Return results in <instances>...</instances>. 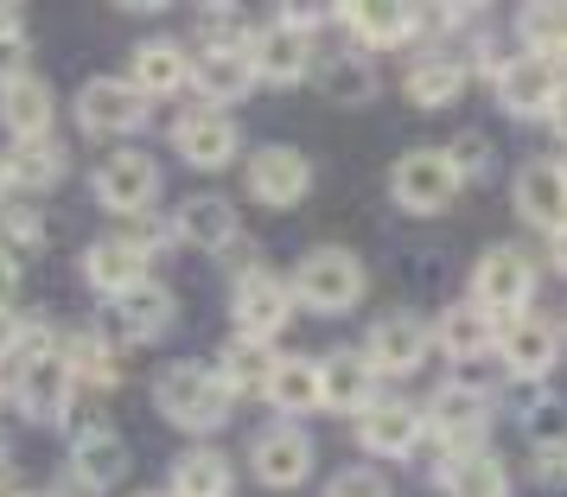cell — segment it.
<instances>
[{
	"label": "cell",
	"instance_id": "obj_10",
	"mask_svg": "<svg viewBox=\"0 0 567 497\" xmlns=\"http://www.w3.org/2000/svg\"><path fill=\"white\" fill-rule=\"evenodd\" d=\"M249 64H256V77L261 83H300L307 77V64H312V32L307 27H268L249 45Z\"/></svg>",
	"mask_w": 567,
	"mask_h": 497
},
{
	"label": "cell",
	"instance_id": "obj_15",
	"mask_svg": "<svg viewBox=\"0 0 567 497\" xmlns=\"http://www.w3.org/2000/svg\"><path fill=\"white\" fill-rule=\"evenodd\" d=\"M370 370H383V376H409L421 358H427V332H421V319L409 313H389L377 332H370Z\"/></svg>",
	"mask_w": 567,
	"mask_h": 497
},
{
	"label": "cell",
	"instance_id": "obj_21",
	"mask_svg": "<svg viewBox=\"0 0 567 497\" xmlns=\"http://www.w3.org/2000/svg\"><path fill=\"white\" fill-rule=\"evenodd\" d=\"M338 20H351V32L363 45H395V39L414 32V7L409 0H344Z\"/></svg>",
	"mask_w": 567,
	"mask_h": 497
},
{
	"label": "cell",
	"instance_id": "obj_2",
	"mask_svg": "<svg viewBox=\"0 0 567 497\" xmlns=\"http://www.w3.org/2000/svg\"><path fill=\"white\" fill-rule=\"evenodd\" d=\"M363 293V262L351 249H312L300 275H293V300H307L319 313H344V307H358Z\"/></svg>",
	"mask_w": 567,
	"mask_h": 497
},
{
	"label": "cell",
	"instance_id": "obj_40",
	"mask_svg": "<svg viewBox=\"0 0 567 497\" xmlns=\"http://www.w3.org/2000/svg\"><path fill=\"white\" fill-rule=\"evenodd\" d=\"M326 497H389V485H383V472H358L351 466V472H338L332 478V491Z\"/></svg>",
	"mask_w": 567,
	"mask_h": 497
},
{
	"label": "cell",
	"instance_id": "obj_3",
	"mask_svg": "<svg viewBox=\"0 0 567 497\" xmlns=\"http://www.w3.org/2000/svg\"><path fill=\"white\" fill-rule=\"evenodd\" d=\"M389 191H395V205L402 210H446L453 205V191H460V166L446 154H402L395 159V173H389Z\"/></svg>",
	"mask_w": 567,
	"mask_h": 497
},
{
	"label": "cell",
	"instance_id": "obj_26",
	"mask_svg": "<svg viewBox=\"0 0 567 497\" xmlns=\"http://www.w3.org/2000/svg\"><path fill=\"white\" fill-rule=\"evenodd\" d=\"M268 402L275 408H287V415H307V408H319V364H307V358H281V364L268 370Z\"/></svg>",
	"mask_w": 567,
	"mask_h": 497
},
{
	"label": "cell",
	"instance_id": "obj_6",
	"mask_svg": "<svg viewBox=\"0 0 567 497\" xmlns=\"http://www.w3.org/2000/svg\"><path fill=\"white\" fill-rule=\"evenodd\" d=\"M96 198H103L109 210H122V217H134V210H147L159 198V166L147 154H115L96 166Z\"/></svg>",
	"mask_w": 567,
	"mask_h": 497
},
{
	"label": "cell",
	"instance_id": "obj_53",
	"mask_svg": "<svg viewBox=\"0 0 567 497\" xmlns=\"http://www.w3.org/2000/svg\"><path fill=\"white\" fill-rule=\"evenodd\" d=\"M561 52H567V45H561Z\"/></svg>",
	"mask_w": 567,
	"mask_h": 497
},
{
	"label": "cell",
	"instance_id": "obj_4",
	"mask_svg": "<svg viewBox=\"0 0 567 497\" xmlns=\"http://www.w3.org/2000/svg\"><path fill=\"white\" fill-rule=\"evenodd\" d=\"M312 191V166L307 154H293V147H261L256 159H249V198L256 205H300Z\"/></svg>",
	"mask_w": 567,
	"mask_h": 497
},
{
	"label": "cell",
	"instance_id": "obj_17",
	"mask_svg": "<svg viewBox=\"0 0 567 497\" xmlns=\"http://www.w3.org/2000/svg\"><path fill=\"white\" fill-rule=\"evenodd\" d=\"M516 210H523L529 224H542V230H555L567 217V173L561 166H548V159L523 166V173H516Z\"/></svg>",
	"mask_w": 567,
	"mask_h": 497
},
{
	"label": "cell",
	"instance_id": "obj_42",
	"mask_svg": "<svg viewBox=\"0 0 567 497\" xmlns=\"http://www.w3.org/2000/svg\"><path fill=\"white\" fill-rule=\"evenodd\" d=\"M20 71H27V39H20V27H13V32H0V83L20 77Z\"/></svg>",
	"mask_w": 567,
	"mask_h": 497
},
{
	"label": "cell",
	"instance_id": "obj_38",
	"mask_svg": "<svg viewBox=\"0 0 567 497\" xmlns=\"http://www.w3.org/2000/svg\"><path fill=\"white\" fill-rule=\"evenodd\" d=\"M45 242V224H39V210H0V249L13 256H27V249H39Z\"/></svg>",
	"mask_w": 567,
	"mask_h": 497
},
{
	"label": "cell",
	"instance_id": "obj_16",
	"mask_svg": "<svg viewBox=\"0 0 567 497\" xmlns=\"http://www.w3.org/2000/svg\"><path fill=\"white\" fill-rule=\"evenodd\" d=\"M141 268H147V249L134 236H109V242H90L83 249V281L103 288V293H128L141 281Z\"/></svg>",
	"mask_w": 567,
	"mask_h": 497
},
{
	"label": "cell",
	"instance_id": "obj_1",
	"mask_svg": "<svg viewBox=\"0 0 567 497\" xmlns=\"http://www.w3.org/2000/svg\"><path fill=\"white\" fill-rule=\"evenodd\" d=\"M159 415L185 427V434H210L230 421V383L224 370H205V364H173L159 376Z\"/></svg>",
	"mask_w": 567,
	"mask_h": 497
},
{
	"label": "cell",
	"instance_id": "obj_23",
	"mask_svg": "<svg viewBox=\"0 0 567 497\" xmlns=\"http://www.w3.org/2000/svg\"><path fill=\"white\" fill-rule=\"evenodd\" d=\"M192 83L205 90L210 103H236V96H249V83H256V64H249V52H230V45H217V52L198 58Z\"/></svg>",
	"mask_w": 567,
	"mask_h": 497
},
{
	"label": "cell",
	"instance_id": "obj_25",
	"mask_svg": "<svg viewBox=\"0 0 567 497\" xmlns=\"http://www.w3.org/2000/svg\"><path fill=\"white\" fill-rule=\"evenodd\" d=\"M485 427V395L478 390H440L434 395V434L446 446H472Z\"/></svg>",
	"mask_w": 567,
	"mask_h": 497
},
{
	"label": "cell",
	"instance_id": "obj_44",
	"mask_svg": "<svg viewBox=\"0 0 567 497\" xmlns=\"http://www.w3.org/2000/svg\"><path fill=\"white\" fill-rule=\"evenodd\" d=\"M548 262H555V268L567 275V217L555 224V236H548Z\"/></svg>",
	"mask_w": 567,
	"mask_h": 497
},
{
	"label": "cell",
	"instance_id": "obj_19",
	"mask_svg": "<svg viewBox=\"0 0 567 497\" xmlns=\"http://www.w3.org/2000/svg\"><path fill=\"white\" fill-rule=\"evenodd\" d=\"M358 441L370 446V453L395 459V453H409V446L421 441V415L402 408V402H377V408H363L358 415Z\"/></svg>",
	"mask_w": 567,
	"mask_h": 497
},
{
	"label": "cell",
	"instance_id": "obj_37",
	"mask_svg": "<svg viewBox=\"0 0 567 497\" xmlns=\"http://www.w3.org/2000/svg\"><path fill=\"white\" fill-rule=\"evenodd\" d=\"M446 491L453 497H504V466L491 453H478V459H465V466L446 472Z\"/></svg>",
	"mask_w": 567,
	"mask_h": 497
},
{
	"label": "cell",
	"instance_id": "obj_49",
	"mask_svg": "<svg viewBox=\"0 0 567 497\" xmlns=\"http://www.w3.org/2000/svg\"><path fill=\"white\" fill-rule=\"evenodd\" d=\"M7 185H13V166H7V159H0V198H7Z\"/></svg>",
	"mask_w": 567,
	"mask_h": 497
},
{
	"label": "cell",
	"instance_id": "obj_43",
	"mask_svg": "<svg viewBox=\"0 0 567 497\" xmlns=\"http://www.w3.org/2000/svg\"><path fill=\"white\" fill-rule=\"evenodd\" d=\"M13 288H20V268H13V256H7V249H0V307L13 300Z\"/></svg>",
	"mask_w": 567,
	"mask_h": 497
},
{
	"label": "cell",
	"instance_id": "obj_13",
	"mask_svg": "<svg viewBox=\"0 0 567 497\" xmlns=\"http://www.w3.org/2000/svg\"><path fill=\"white\" fill-rule=\"evenodd\" d=\"M555 90H561V77H555V64H548L542 52L536 58H516V64L497 71V96H504L511 115H548Z\"/></svg>",
	"mask_w": 567,
	"mask_h": 497
},
{
	"label": "cell",
	"instance_id": "obj_7",
	"mask_svg": "<svg viewBox=\"0 0 567 497\" xmlns=\"http://www.w3.org/2000/svg\"><path fill=\"white\" fill-rule=\"evenodd\" d=\"M491 344H497V358H504L511 376H542V370L555 364V351H561L555 325L548 319H529V313H504V332Z\"/></svg>",
	"mask_w": 567,
	"mask_h": 497
},
{
	"label": "cell",
	"instance_id": "obj_52",
	"mask_svg": "<svg viewBox=\"0 0 567 497\" xmlns=\"http://www.w3.org/2000/svg\"><path fill=\"white\" fill-rule=\"evenodd\" d=\"M141 497H154V491H141Z\"/></svg>",
	"mask_w": 567,
	"mask_h": 497
},
{
	"label": "cell",
	"instance_id": "obj_41",
	"mask_svg": "<svg viewBox=\"0 0 567 497\" xmlns=\"http://www.w3.org/2000/svg\"><path fill=\"white\" fill-rule=\"evenodd\" d=\"M446 159H453L460 173H485V166H491V147L478 141V134H460V141L446 147Z\"/></svg>",
	"mask_w": 567,
	"mask_h": 497
},
{
	"label": "cell",
	"instance_id": "obj_48",
	"mask_svg": "<svg viewBox=\"0 0 567 497\" xmlns=\"http://www.w3.org/2000/svg\"><path fill=\"white\" fill-rule=\"evenodd\" d=\"M0 497H13V472H7V459H0Z\"/></svg>",
	"mask_w": 567,
	"mask_h": 497
},
{
	"label": "cell",
	"instance_id": "obj_8",
	"mask_svg": "<svg viewBox=\"0 0 567 497\" xmlns=\"http://www.w3.org/2000/svg\"><path fill=\"white\" fill-rule=\"evenodd\" d=\"M293 313V288L275 281L268 268H249L243 281H236V319H243V332L249 339H275Z\"/></svg>",
	"mask_w": 567,
	"mask_h": 497
},
{
	"label": "cell",
	"instance_id": "obj_22",
	"mask_svg": "<svg viewBox=\"0 0 567 497\" xmlns=\"http://www.w3.org/2000/svg\"><path fill=\"white\" fill-rule=\"evenodd\" d=\"M173 236L192 242V249H224L236 236V210L224 198H185L179 217H173Z\"/></svg>",
	"mask_w": 567,
	"mask_h": 497
},
{
	"label": "cell",
	"instance_id": "obj_32",
	"mask_svg": "<svg viewBox=\"0 0 567 497\" xmlns=\"http://www.w3.org/2000/svg\"><path fill=\"white\" fill-rule=\"evenodd\" d=\"M319 90H326L332 103H370V96H377V71L351 52L326 58V64H319Z\"/></svg>",
	"mask_w": 567,
	"mask_h": 497
},
{
	"label": "cell",
	"instance_id": "obj_36",
	"mask_svg": "<svg viewBox=\"0 0 567 497\" xmlns=\"http://www.w3.org/2000/svg\"><path fill=\"white\" fill-rule=\"evenodd\" d=\"M523 39H529L536 52H561L567 45V0H529V13H523Z\"/></svg>",
	"mask_w": 567,
	"mask_h": 497
},
{
	"label": "cell",
	"instance_id": "obj_46",
	"mask_svg": "<svg viewBox=\"0 0 567 497\" xmlns=\"http://www.w3.org/2000/svg\"><path fill=\"white\" fill-rule=\"evenodd\" d=\"M13 344H20V325H13V319H7V307H0V358H7V351H13Z\"/></svg>",
	"mask_w": 567,
	"mask_h": 497
},
{
	"label": "cell",
	"instance_id": "obj_9",
	"mask_svg": "<svg viewBox=\"0 0 567 497\" xmlns=\"http://www.w3.org/2000/svg\"><path fill=\"white\" fill-rule=\"evenodd\" d=\"M529 293H536V275H529V262L516 249H491L478 262V307L485 313H523Z\"/></svg>",
	"mask_w": 567,
	"mask_h": 497
},
{
	"label": "cell",
	"instance_id": "obj_33",
	"mask_svg": "<svg viewBox=\"0 0 567 497\" xmlns=\"http://www.w3.org/2000/svg\"><path fill=\"white\" fill-rule=\"evenodd\" d=\"M217 370H224V383H230V390H261V383H268V370H275L268 339H249V332H243V339H230Z\"/></svg>",
	"mask_w": 567,
	"mask_h": 497
},
{
	"label": "cell",
	"instance_id": "obj_35",
	"mask_svg": "<svg viewBox=\"0 0 567 497\" xmlns=\"http://www.w3.org/2000/svg\"><path fill=\"white\" fill-rule=\"evenodd\" d=\"M64 370H71V383H90V390H115V383H122L115 358H109L96 339H71V351H64Z\"/></svg>",
	"mask_w": 567,
	"mask_h": 497
},
{
	"label": "cell",
	"instance_id": "obj_5",
	"mask_svg": "<svg viewBox=\"0 0 567 497\" xmlns=\"http://www.w3.org/2000/svg\"><path fill=\"white\" fill-rule=\"evenodd\" d=\"M78 122L90 134H134L141 122H147V96L134 90V83H83V96H78Z\"/></svg>",
	"mask_w": 567,
	"mask_h": 497
},
{
	"label": "cell",
	"instance_id": "obj_14",
	"mask_svg": "<svg viewBox=\"0 0 567 497\" xmlns=\"http://www.w3.org/2000/svg\"><path fill=\"white\" fill-rule=\"evenodd\" d=\"M20 408H27V421H39V427L64 421V408H71V370H64V358H32V364L20 370Z\"/></svg>",
	"mask_w": 567,
	"mask_h": 497
},
{
	"label": "cell",
	"instance_id": "obj_30",
	"mask_svg": "<svg viewBox=\"0 0 567 497\" xmlns=\"http://www.w3.org/2000/svg\"><path fill=\"white\" fill-rule=\"evenodd\" d=\"M192 77V64L179 58V45H141L134 52V90L141 96H173Z\"/></svg>",
	"mask_w": 567,
	"mask_h": 497
},
{
	"label": "cell",
	"instance_id": "obj_27",
	"mask_svg": "<svg viewBox=\"0 0 567 497\" xmlns=\"http://www.w3.org/2000/svg\"><path fill=\"white\" fill-rule=\"evenodd\" d=\"M71 466H78V478L90 491H109V485L128 472V446L115 441V434H83L78 453H71Z\"/></svg>",
	"mask_w": 567,
	"mask_h": 497
},
{
	"label": "cell",
	"instance_id": "obj_34",
	"mask_svg": "<svg viewBox=\"0 0 567 497\" xmlns=\"http://www.w3.org/2000/svg\"><path fill=\"white\" fill-rule=\"evenodd\" d=\"M7 166H13V179H20V185H58V179H64V147L45 141V134H27V141H20V154L7 159Z\"/></svg>",
	"mask_w": 567,
	"mask_h": 497
},
{
	"label": "cell",
	"instance_id": "obj_29",
	"mask_svg": "<svg viewBox=\"0 0 567 497\" xmlns=\"http://www.w3.org/2000/svg\"><path fill=\"white\" fill-rule=\"evenodd\" d=\"M115 300H122V325H128V339H159V332L173 325V293L166 288L134 281V288L115 293Z\"/></svg>",
	"mask_w": 567,
	"mask_h": 497
},
{
	"label": "cell",
	"instance_id": "obj_20",
	"mask_svg": "<svg viewBox=\"0 0 567 497\" xmlns=\"http://www.w3.org/2000/svg\"><path fill=\"white\" fill-rule=\"evenodd\" d=\"M0 122L20 134V141H27V134H45L52 128V90H45L39 77H27V71L7 77L0 83Z\"/></svg>",
	"mask_w": 567,
	"mask_h": 497
},
{
	"label": "cell",
	"instance_id": "obj_39",
	"mask_svg": "<svg viewBox=\"0 0 567 497\" xmlns=\"http://www.w3.org/2000/svg\"><path fill=\"white\" fill-rule=\"evenodd\" d=\"M344 13V0H281V20L287 27H326V20H338Z\"/></svg>",
	"mask_w": 567,
	"mask_h": 497
},
{
	"label": "cell",
	"instance_id": "obj_51",
	"mask_svg": "<svg viewBox=\"0 0 567 497\" xmlns=\"http://www.w3.org/2000/svg\"><path fill=\"white\" fill-rule=\"evenodd\" d=\"M205 7H224V0H205Z\"/></svg>",
	"mask_w": 567,
	"mask_h": 497
},
{
	"label": "cell",
	"instance_id": "obj_31",
	"mask_svg": "<svg viewBox=\"0 0 567 497\" xmlns=\"http://www.w3.org/2000/svg\"><path fill=\"white\" fill-rule=\"evenodd\" d=\"M173 491L179 497H230V459L224 453H185L173 466Z\"/></svg>",
	"mask_w": 567,
	"mask_h": 497
},
{
	"label": "cell",
	"instance_id": "obj_12",
	"mask_svg": "<svg viewBox=\"0 0 567 497\" xmlns=\"http://www.w3.org/2000/svg\"><path fill=\"white\" fill-rule=\"evenodd\" d=\"M249 466H256L261 485L287 491V485H300V478L312 472V441L293 434V427H275V434H261V441L249 446Z\"/></svg>",
	"mask_w": 567,
	"mask_h": 497
},
{
	"label": "cell",
	"instance_id": "obj_18",
	"mask_svg": "<svg viewBox=\"0 0 567 497\" xmlns=\"http://www.w3.org/2000/svg\"><path fill=\"white\" fill-rule=\"evenodd\" d=\"M370 358H358V351H332L326 364H319V402L326 408H344V415H358L363 402H370Z\"/></svg>",
	"mask_w": 567,
	"mask_h": 497
},
{
	"label": "cell",
	"instance_id": "obj_28",
	"mask_svg": "<svg viewBox=\"0 0 567 497\" xmlns=\"http://www.w3.org/2000/svg\"><path fill=\"white\" fill-rule=\"evenodd\" d=\"M491 339H497V319L485 307H453V313L440 319V344H446V358H485Z\"/></svg>",
	"mask_w": 567,
	"mask_h": 497
},
{
	"label": "cell",
	"instance_id": "obj_11",
	"mask_svg": "<svg viewBox=\"0 0 567 497\" xmlns=\"http://www.w3.org/2000/svg\"><path fill=\"white\" fill-rule=\"evenodd\" d=\"M173 147H179L192 166H230L236 154V122L230 115H217V108H192V115H179V128H173Z\"/></svg>",
	"mask_w": 567,
	"mask_h": 497
},
{
	"label": "cell",
	"instance_id": "obj_47",
	"mask_svg": "<svg viewBox=\"0 0 567 497\" xmlns=\"http://www.w3.org/2000/svg\"><path fill=\"white\" fill-rule=\"evenodd\" d=\"M13 13H20V0H0V32H13Z\"/></svg>",
	"mask_w": 567,
	"mask_h": 497
},
{
	"label": "cell",
	"instance_id": "obj_24",
	"mask_svg": "<svg viewBox=\"0 0 567 497\" xmlns=\"http://www.w3.org/2000/svg\"><path fill=\"white\" fill-rule=\"evenodd\" d=\"M460 90H465V64H460V58L427 52L421 64H409V103L446 108V103H460Z\"/></svg>",
	"mask_w": 567,
	"mask_h": 497
},
{
	"label": "cell",
	"instance_id": "obj_45",
	"mask_svg": "<svg viewBox=\"0 0 567 497\" xmlns=\"http://www.w3.org/2000/svg\"><path fill=\"white\" fill-rule=\"evenodd\" d=\"M548 122H555V134L567 141V90H555V103H548Z\"/></svg>",
	"mask_w": 567,
	"mask_h": 497
},
{
	"label": "cell",
	"instance_id": "obj_50",
	"mask_svg": "<svg viewBox=\"0 0 567 497\" xmlns=\"http://www.w3.org/2000/svg\"><path fill=\"white\" fill-rule=\"evenodd\" d=\"M122 7H134V13H154L159 0H122Z\"/></svg>",
	"mask_w": 567,
	"mask_h": 497
}]
</instances>
